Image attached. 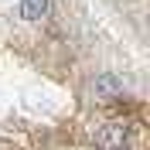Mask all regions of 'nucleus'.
I'll return each instance as SVG.
<instances>
[{"label":"nucleus","instance_id":"f257e3e1","mask_svg":"<svg viewBox=\"0 0 150 150\" xmlns=\"http://www.w3.org/2000/svg\"><path fill=\"white\" fill-rule=\"evenodd\" d=\"M96 28L85 0H51L45 17H0V150H143V96H92Z\"/></svg>","mask_w":150,"mask_h":150}]
</instances>
